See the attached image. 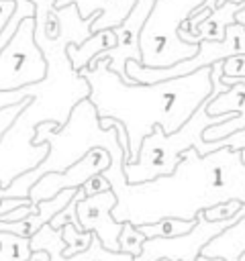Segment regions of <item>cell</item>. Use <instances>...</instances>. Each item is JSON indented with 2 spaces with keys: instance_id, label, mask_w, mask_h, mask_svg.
<instances>
[{
  "instance_id": "obj_1",
  "label": "cell",
  "mask_w": 245,
  "mask_h": 261,
  "mask_svg": "<svg viewBox=\"0 0 245 261\" xmlns=\"http://www.w3.org/2000/svg\"><path fill=\"white\" fill-rule=\"evenodd\" d=\"M116 196L112 218L133 226L153 224L163 218L196 220L200 212L237 200L245 204V165L241 151L218 149L210 155H198L188 149L174 173L127 184V177L110 184Z\"/></svg>"
},
{
  "instance_id": "obj_2",
  "label": "cell",
  "mask_w": 245,
  "mask_h": 261,
  "mask_svg": "<svg viewBox=\"0 0 245 261\" xmlns=\"http://www.w3.org/2000/svg\"><path fill=\"white\" fill-rule=\"evenodd\" d=\"M78 73L90 86L88 100L94 104L98 118H114L125 126L129 139L125 163L137 161L141 143L155 126L174 135L212 94L210 67L157 84H125L110 69V61H100Z\"/></svg>"
},
{
  "instance_id": "obj_3",
  "label": "cell",
  "mask_w": 245,
  "mask_h": 261,
  "mask_svg": "<svg viewBox=\"0 0 245 261\" xmlns=\"http://www.w3.org/2000/svg\"><path fill=\"white\" fill-rule=\"evenodd\" d=\"M118 120L114 118H98L94 104L86 98L82 100L69 114L65 126H57L55 122H41L35 130L33 145H49V153L43 163L35 169L18 175L6 190L4 198H29L31 188L47 173H61L78 163L86 153L94 147L104 149L110 155V161L127 159L125 149L118 143Z\"/></svg>"
},
{
  "instance_id": "obj_4",
  "label": "cell",
  "mask_w": 245,
  "mask_h": 261,
  "mask_svg": "<svg viewBox=\"0 0 245 261\" xmlns=\"http://www.w3.org/2000/svg\"><path fill=\"white\" fill-rule=\"evenodd\" d=\"M208 100L210 98H206L200 104V108L190 116V120L174 135H165L159 126L153 128V133L141 143L137 161L122 165L127 184H143V181H151V179L174 173L182 155L188 149H196L198 155H206V143L202 141V133L208 126L220 124L235 116V114L210 116L206 112Z\"/></svg>"
},
{
  "instance_id": "obj_5",
  "label": "cell",
  "mask_w": 245,
  "mask_h": 261,
  "mask_svg": "<svg viewBox=\"0 0 245 261\" xmlns=\"http://www.w3.org/2000/svg\"><path fill=\"white\" fill-rule=\"evenodd\" d=\"M202 2L204 0H155L139 35L143 67L165 69L188 61L198 53V45L180 39V27L200 8Z\"/></svg>"
},
{
  "instance_id": "obj_6",
  "label": "cell",
  "mask_w": 245,
  "mask_h": 261,
  "mask_svg": "<svg viewBox=\"0 0 245 261\" xmlns=\"http://www.w3.org/2000/svg\"><path fill=\"white\" fill-rule=\"evenodd\" d=\"M47 59L35 41V18H24L0 51V92H14L43 82Z\"/></svg>"
},
{
  "instance_id": "obj_7",
  "label": "cell",
  "mask_w": 245,
  "mask_h": 261,
  "mask_svg": "<svg viewBox=\"0 0 245 261\" xmlns=\"http://www.w3.org/2000/svg\"><path fill=\"white\" fill-rule=\"evenodd\" d=\"M233 55H245V27L237 22L227 27L223 41H202L198 45V53L188 61H182L165 69H151V67H143L139 61H127L125 71L129 80L135 84H157V82L190 75L202 67H210Z\"/></svg>"
},
{
  "instance_id": "obj_8",
  "label": "cell",
  "mask_w": 245,
  "mask_h": 261,
  "mask_svg": "<svg viewBox=\"0 0 245 261\" xmlns=\"http://www.w3.org/2000/svg\"><path fill=\"white\" fill-rule=\"evenodd\" d=\"M110 167V155L100 149L94 147L86 153V157H82L78 163H74L69 169L61 171V173H47L43 175L29 192V200L33 206H37L43 200H51L53 196H57L63 190H80L90 177L104 173Z\"/></svg>"
},
{
  "instance_id": "obj_9",
  "label": "cell",
  "mask_w": 245,
  "mask_h": 261,
  "mask_svg": "<svg viewBox=\"0 0 245 261\" xmlns=\"http://www.w3.org/2000/svg\"><path fill=\"white\" fill-rule=\"evenodd\" d=\"M114 206H116V196L112 190L84 198L78 202V220L82 232H94L106 251L120 253L118 237L122 230V222H116L112 218Z\"/></svg>"
},
{
  "instance_id": "obj_10",
  "label": "cell",
  "mask_w": 245,
  "mask_h": 261,
  "mask_svg": "<svg viewBox=\"0 0 245 261\" xmlns=\"http://www.w3.org/2000/svg\"><path fill=\"white\" fill-rule=\"evenodd\" d=\"M63 249H65V245L61 241V230H53L49 224L41 226L31 237V251H47L51 261H133V257L127 253L106 251L96 234L92 237V243L84 253H78L74 257H63L61 255Z\"/></svg>"
},
{
  "instance_id": "obj_11",
  "label": "cell",
  "mask_w": 245,
  "mask_h": 261,
  "mask_svg": "<svg viewBox=\"0 0 245 261\" xmlns=\"http://www.w3.org/2000/svg\"><path fill=\"white\" fill-rule=\"evenodd\" d=\"M69 4L78 8V14L84 20L94 16L90 31L100 33V31H114L116 27H120L135 8L137 0H59L55 8H65Z\"/></svg>"
},
{
  "instance_id": "obj_12",
  "label": "cell",
  "mask_w": 245,
  "mask_h": 261,
  "mask_svg": "<svg viewBox=\"0 0 245 261\" xmlns=\"http://www.w3.org/2000/svg\"><path fill=\"white\" fill-rule=\"evenodd\" d=\"M245 253V216L235 220L229 228H225L218 237H214L202 249V257L223 259V261H239Z\"/></svg>"
},
{
  "instance_id": "obj_13",
  "label": "cell",
  "mask_w": 245,
  "mask_h": 261,
  "mask_svg": "<svg viewBox=\"0 0 245 261\" xmlns=\"http://www.w3.org/2000/svg\"><path fill=\"white\" fill-rule=\"evenodd\" d=\"M114 47H116L114 31H100V33H92L82 45H69L65 53H67V59H69L71 67L76 71H82V69H88L90 63L102 51H108V49H114Z\"/></svg>"
},
{
  "instance_id": "obj_14",
  "label": "cell",
  "mask_w": 245,
  "mask_h": 261,
  "mask_svg": "<svg viewBox=\"0 0 245 261\" xmlns=\"http://www.w3.org/2000/svg\"><path fill=\"white\" fill-rule=\"evenodd\" d=\"M245 6V2H223L204 22L198 24L194 43L200 45L202 41H223L227 27L235 24V14Z\"/></svg>"
},
{
  "instance_id": "obj_15",
  "label": "cell",
  "mask_w": 245,
  "mask_h": 261,
  "mask_svg": "<svg viewBox=\"0 0 245 261\" xmlns=\"http://www.w3.org/2000/svg\"><path fill=\"white\" fill-rule=\"evenodd\" d=\"M198 218L196 220H180V218H163L159 222H153V224H143V226H137L141 230V234L145 239H176V237H184L188 234L194 226H196Z\"/></svg>"
},
{
  "instance_id": "obj_16",
  "label": "cell",
  "mask_w": 245,
  "mask_h": 261,
  "mask_svg": "<svg viewBox=\"0 0 245 261\" xmlns=\"http://www.w3.org/2000/svg\"><path fill=\"white\" fill-rule=\"evenodd\" d=\"M31 255V239L0 232V261H29Z\"/></svg>"
},
{
  "instance_id": "obj_17",
  "label": "cell",
  "mask_w": 245,
  "mask_h": 261,
  "mask_svg": "<svg viewBox=\"0 0 245 261\" xmlns=\"http://www.w3.org/2000/svg\"><path fill=\"white\" fill-rule=\"evenodd\" d=\"M92 237H94V232H82L74 224H65L61 228V241L65 245V249L61 251V255L63 257H74L78 253H84L90 247Z\"/></svg>"
},
{
  "instance_id": "obj_18",
  "label": "cell",
  "mask_w": 245,
  "mask_h": 261,
  "mask_svg": "<svg viewBox=\"0 0 245 261\" xmlns=\"http://www.w3.org/2000/svg\"><path fill=\"white\" fill-rule=\"evenodd\" d=\"M145 241L147 239L141 234V230L137 226H133L131 222H122V230H120V237H118L120 253H127V255H131L135 259V257L141 255Z\"/></svg>"
},
{
  "instance_id": "obj_19",
  "label": "cell",
  "mask_w": 245,
  "mask_h": 261,
  "mask_svg": "<svg viewBox=\"0 0 245 261\" xmlns=\"http://www.w3.org/2000/svg\"><path fill=\"white\" fill-rule=\"evenodd\" d=\"M86 196H84V192H82V188L78 190V194L74 196V200L61 210V212H57L53 218H51V222H49V226L53 228V230H61L65 224H74L78 230H82V226H80V220H78V202L80 200H84Z\"/></svg>"
},
{
  "instance_id": "obj_20",
  "label": "cell",
  "mask_w": 245,
  "mask_h": 261,
  "mask_svg": "<svg viewBox=\"0 0 245 261\" xmlns=\"http://www.w3.org/2000/svg\"><path fill=\"white\" fill-rule=\"evenodd\" d=\"M241 202L237 200H231V202H223V204H216L208 210L202 212V216L208 220V222H223V220H233L237 216V212L241 210Z\"/></svg>"
},
{
  "instance_id": "obj_21",
  "label": "cell",
  "mask_w": 245,
  "mask_h": 261,
  "mask_svg": "<svg viewBox=\"0 0 245 261\" xmlns=\"http://www.w3.org/2000/svg\"><path fill=\"white\" fill-rule=\"evenodd\" d=\"M31 100H33V98L22 100V102L12 104V106H4V108H0V141H2V137L6 135V130L14 124V120L18 118V114L29 106V102H31Z\"/></svg>"
},
{
  "instance_id": "obj_22",
  "label": "cell",
  "mask_w": 245,
  "mask_h": 261,
  "mask_svg": "<svg viewBox=\"0 0 245 261\" xmlns=\"http://www.w3.org/2000/svg\"><path fill=\"white\" fill-rule=\"evenodd\" d=\"M225 80H243L245 77V55H233L223 61Z\"/></svg>"
},
{
  "instance_id": "obj_23",
  "label": "cell",
  "mask_w": 245,
  "mask_h": 261,
  "mask_svg": "<svg viewBox=\"0 0 245 261\" xmlns=\"http://www.w3.org/2000/svg\"><path fill=\"white\" fill-rule=\"evenodd\" d=\"M31 2L35 4V27L37 29H43L49 12L55 8V4L59 0H31Z\"/></svg>"
},
{
  "instance_id": "obj_24",
  "label": "cell",
  "mask_w": 245,
  "mask_h": 261,
  "mask_svg": "<svg viewBox=\"0 0 245 261\" xmlns=\"http://www.w3.org/2000/svg\"><path fill=\"white\" fill-rule=\"evenodd\" d=\"M108 190H110V184L102 177V173H100V175L90 177V179L82 186V192H84V196H86V198L96 196V194H102V192H108Z\"/></svg>"
},
{
  "instance_id": "obj_25",
  "label": "cell",
  "mask_w": 245,
  "mask_h": 261,
  "mask_svg": "<svg viewBox=\"0 0 245 261\" xmlns=\"http://www.w3.org/2000/svg\"><path fill=\"white\" fill-rule=\"evenodd\" d=\"M31 214H37V206L27 204V206H20V208H14V210L2 214L0 216V222H20V220L29 218Z\"/></svg>"
},
{
  "instance_id": "obj_26",
  "label": "cell",
  "mask_w": 245,
  "mask_h": 261,
  "mask_svg": "<svg viewBox=\"0 0 245 261\" xmlns=\"http://www.w3.org/2000/svg\"><path fill=\"white\" fill-rule=\"evenodd\" d=\"M16 10V2L14 0H0V33L4 31L6 22L10 20V16Z\"/></svg>"
},
{
  "instance_id": "obj_27",
  "label": "cell",
  "mask_w": 245,
  "mask_h": 261,
  "mask_svg": "<svg viewBox=\"0 0 245 261\" xmlns=\"http://www.w3.org/2000/svg\"><path fill=\"white\" fill-rule=\"evenodd\" d=\"M218 6H220V0H204V2L200 4V8H198V10H208V12H214Z\"/></svg>"
},
{
  "instance_id": "obj_28",
  "label": "cell",
  "mask_w": 245,
  "mask_h": 261,
  "mask_svg": "<svg viewBox=\"0 0 245 261\" xmlns=\"http://www.w3.org/2000/svg\"><path fill=\"white\" fill-rule=\"evenodd\" d=\"M29 261H51L47 251H33V255L29 257Z\"/></svg>"
},
{
  "instance_id": "obj_29",
  "label": "cell",
  "mask_w": 245,
  "mask_h": 261,
  "mask_svg": "<svg viewBox=\"0 0 245 261\" xmlns=\"http://www.w3.org/2000/svg\"><path fill=\"white\" fill-rule=\"evenodd\" d=\"M235 22H237V24H241V27H245V6L235 14Z\"/></svg>"
},
{
  "instance_id": "obj_30",
  "label": "cell",
  "mask_w": 245,
  "mask_h": 261,
  "mask_svg": "<svg viewBox=\"0 0 245 261\" xmlns=\"http://www.w3.org/2000/svg\"><path fill=\"white\" fill-rule=\"evenodd\" d=\"M243 216H245V204H243V206H241V210L237 212V216H235V220H239V218H243Z\"/></svg>"
},
{
  "instance_id": "obj_31",
  "label": "cell",
  "mask_w": 245,
  "mask_h": 261,
  "mask_svg": "<svg viewBox=\"0 0 245 261\" xmlns=\"http://www.w3.org/2000/svg\"><path fill=\"white\" fill-rule=\"evenodd\" d=\"M196 261H223V259H208V257H202V255H198V257H196Z\"/></svg>"
},
{
  "instance_id": "obj_32",
  "label": "cell",
  "mask_w": 245,
  "mask_h": 261,
  "mask_svg": "<svg viewBox=\"0 0 245 261\" xmlns=\"http://www.w3.org/2000/svg\"><path fill=\"white\" fill-rule=\"evenodd\" d=\"M241 163H243V165H245V149H243V151H241Z\"/></svg>"
},
{
  "instance_id": "obj_33",
  "label": "cell",
  "mask_w": 245,
  "mask_h": 261,
  "mask_svg": "<svg viewBox=\"0 0 245 261\" xmlns=\"http://www.w3.org/2000/svg\"><path fill=\"white\" fill-rule=\"evenodd\" d=\"M4 200V190H2V186H0V202Z\"/></svg>"
},
{
  "instance_id": "obj_34",
  "label": "cell",
  "mask_w": 245,
  "mask_h": 261,
  "mask_svg": "<svg viewBox=\"0 0 245 261\" xmlns=\"http://www.w3.org/2000/svg\"><path fill=\"white\" fill-rule=\"evenodd\" d=\"M223 2H245V0H220V4Z\"/></svg>"
},
{
  "instance_id": "obj_35",
  "label": "cell",
  "mask_w": 245,
  "mask_h": 261,
  "mask_svg": "<svg viewBox=\"0 0 245 261\" xmlns=\"http://www.w3.org/2000/svg\"><path fill=\"white\" fill-rule=\"evenodd\" d=\"M159 261H167V259H159Z\"/></svg>"
}]
</instances>
